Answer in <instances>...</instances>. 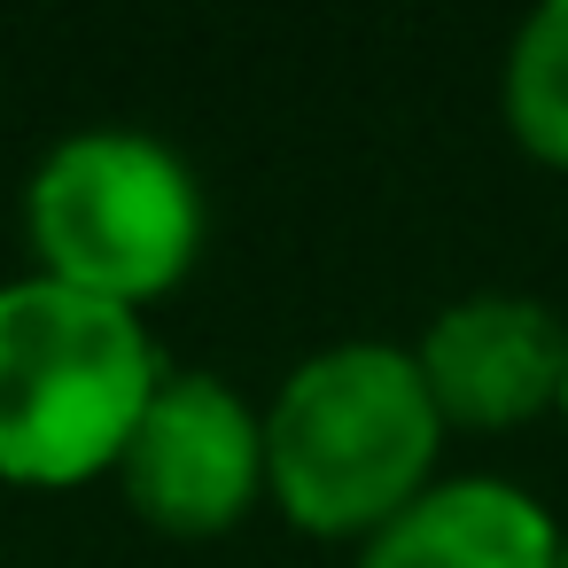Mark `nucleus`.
Wrapping results in <instances>:
<instances>
[{
	"instance_id": "f257e3e1",
	"label": "nucleus",
	"mask_w": 568,
	"mask_h": 568,
	"mask_svg": "<svg viewBox=\"0 0 568 568\" xmlns=\"http://www.w3.org/2000/svg\"><path fill=\"white\" fill-rule=\"evenodd\" d=\"M444 436L413 343H327L265 405V498L304 537L366 545L444 475Z\"/></svg>"
},
{
	"instance_id": "f03ea898",
	"label": "nucleus",
	"mask_w": 568,
	"mask_h": 568,
	"mask_svg": "<svg viewBox=\"0 0 568 568\" xmlns=\"http://www.w3.org/2000/svg\"><path fill=\"white\" fill-rule=\"evenodd\" d=\"M164 374L141 312L48 273L0 281V483L79 490L118 475Z\"/></svg>"
},
{
	"instance_id": "7ed1b4c3",
	"label": "nucleus",
	"mask_w": 568,
	"mask_h": 568,
	"mask_svg": "<svg viewBox=\"0 0 568 568\" xmlns=\"http://www.w3.org/2000/svg\"><path fill=\"white\" fill-rule=\"evenodd\" d=\"M203 234H211V211H203L195 164L141 125L63 133L24 180L32 273L125 312L164 304L195 273Z\"/></svg>"
},
{
	"instance_id": "20e7f679",
	"label": "nucleus",
	"mask_w": 568,
	"mask_h": 568,
	"mask_svg": "<svg viewBox=\"0 0 568 568\" xmlns=\"http://www.w3.org/2000/svg\"><path fill=\"white\" fill-rule=\"evenodd\" d=\"M125 506L156 537H226L265 506V413L203 374L172 366L118 459Z\"/></svg>"
},
{
	"instance_id": "39448f33",
	"label": "nucleus",
	"mask_w": 568,
	"mask_h": 568,
	"mask_svg": "<svg viewBox=\"0 0 568 568\" xmlns=\"http://www.w3.org/2000/svg\"><path fill=\"white\" fill-rule=\"evenodd\" d=\"M413 366H420L444 428H459V436H506V428H529V420L560 413L568 320L545 296L475 288V296H452L420 327Z\"/></svg>"
},
{
	"instance_id": "423d86ee",
	"label": "nucleus",
	"mask_w": 568,
	"mask_h": 568,
	"mask_svg": "<svg viewBox=\"0 0 568 568\" xmlns=\"http://www.w3.org/2000/svg\"><path fill=\"white\" fill-rule=\"evenodd\" d=\"M351 568H568L552 506L506 475H436Z\"/></svg>"
},
{
	"instance_id": "0eeeda50",
	"label": "nucleus",
	"mask_w": 568,
	"mask_h": 568,
	"mask_svg": "<svg viewBox=\"0 0 568 568\" xmlns=\"http://www.w3.org/2000/svg\"><path fill=\"white\" fill-rule=\"evenodd\" d=\"M498 110L521 156L568 172V0L521 17V32L506 40V71H498Z\"/></svg>"
},
{
	"instance_id": "6e6552de",
	"label": "nucleus",
	"mask_w": 568,
	"mask_h": 568,
	"mask_svg": "<svg viewBox=\"0 0 568 568\" xmlns=\"http://www.w3.org/2000/svg\"><path fill=\"white\" fill-rule=\"evenodd\" d=\"M560 420H568V382H560Z\"/></svg>"
}]
</instances>
